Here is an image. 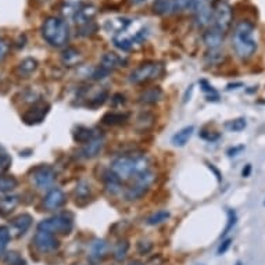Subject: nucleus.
Here are the masks:
<instances>
[{"label":"nucleus","mask_w":265,"mask_h":265,"mask_svg":"<svg viewBox=\"0 0 265 265\" xmlns=\"http://www.w3.org/2000/svg\"><path fill=\"white\" fill-rule=\"evenodd\" d=\"M246 126H247V122H246L244 118H236L225 122V128L230 132H240V131H243Z\"/></svg>","instance_id":"37"},{"label":"nucleus","mask_w":265,"mask_h":265,"mask_svg":"<svg viewBox=\"0 0 265 265\" xmlns=\"http://www.w3.org/2000/svg\"><path fill=\"white\" fill-rule=\"evenodd\" d=\"M128 250H129V243L126 240H121L118 242V244L115 246V250H114V257L117 261H124L126 258V254H128Z\"/></svg>","instance_id":"34"},{"label":"nucleus","mask_w":265,"mask_h":265,"mask_svg":"<svg viewBox=\"0 0 265 265\" xmlns=\"http://www.w3.org/2000/svg\"><path fill=\"white\" fill-rule=\"evenodd\" d=\"M74 226V221L70 215L65 214H60V215H54L52 218H46L41 222L38 223V230L42 232H48V233H68Z\"/></svg>","instance_id":"5"},{"label":"nucleus","mask_w":265,"mask_h":265,"mask_svg":"<svg viewBox=\"0 0 265 265\" xmlns=\"http://www.w3.org/2000/svg\"><path fill=\"white\" fill-rule=\"evenodd\" d=\"M250 174H251V164H247V165L243 168V171H242V176H243V178H249Z\"/></svg>","instance_id":"53"},{"label":"nucleus","mask_w":265,"mask_h":265,"mask_svg":"<svg viewBox=\"0 0 265 265\" xmlns=\"http://www.w3.org/2000/svg\"><path fill=\"white\" fill-rule=\"evenodd\" d=\"M103 181H105V186L108 193L118 195L119 192H121V179L112 172L111 169L106 171L105 175H103Z\"/></svg>","instance_id":"16"},{"label":"nucleus","mask_w":265,"mask_h":265,"mask_svg":"<svg viewBox=\"0 0 265 265\" xmlns=\"http://www.w3.org/2000/svg\"><path fill=\"white\" fill-rule=\"evenodd\" d=\"M91 185H89V182L86 181H79L77 183V186H75V190H74V193H75V197H77V200H86L89 196H91Z\"/></svg>","instance_id":"28"},{"label":"nucleus","mask_w":265,"mask_h":265,"mask_svg":"<svg viewBox=\"0 0 265 265\" xmlns=\"http://www.w3.org/2000/svg\"><path fill=\"white\" fill-rule=\"evenodd\" d=\"M243 149H244V146L232 147V149H229V150H228V156H229V157H233V156H237V153H239V152H242Z\"/></svg>","instance_id":"51"},{"label":"nucleus","mask_w":265,"mask_h":265,"mask_svg":"<svg viewBox=\"0 0 265 265\" xmlns=\"http://www.w3.org/2000/svg\"><path fill=\"white\" fill-rule=\"evenodd\" d=\"M131 20L128 18H115V20H110V21L106 24V27L108 31H112V32H117V34H122L125 32L126 28L131 25Z\"/></svg>","instance_id":"21"},{"label":"nucleus","mask_w":265,"mask_h":265,"mask_svg":"<svg viewBox=\"0 0 265 265\" xmlns=\"http://www.w3.org/2000/svg\"><path fill=\"white\" fill-rule=\"evenodd\" d=\"M236 221H237L236 212H235L233 210H228V223H226V226H225V229H223L222 236H226V235L229 233V230L233 229V226L236 225Z\"/></svg>","instance_id":"41"},{"label":"nucleus","mask_w":265,"mask_h":265,"mask_svg":"<svg viewBox=\"0 0 265 265\" xmlns=\"http://www.w3.org/2000/svg\"><path fill=\"white\" fill-rule=\"evenodd\" d=\"M107 250H108V246L106 243V240H102V239L95 240L91 247V260L92 261L103 260L107 254Z\"/></svg>","instance_id":"19"},{"label":"nucleus","mask_w":265,"mask_h":265,"mask_svg":"<svg viewBox=\"0 0 265 265\" xmlns=\"http://www.w3.org/2000/svg\"><path fill=\"white\" fill-rule=\"evenodd\" d=\"M11 165V159L7 154V152L0 146V175L3 172H6L8 169V167Z\"/></svg>","instance_id":"38"},{"label":"nucleus","mask_w":265,"mask_h":265,"mask_svg":"<svg viewBox=\"0 0 265 265\" xmlns=\"http://www.w3.org/2000/svg\"><path fill=\"white\" fill-rule=\"evenodd\" d=\"M146 265H162V258L160 256H154L153 258H150L147 261Z\"/></svg>","instance_id":"49"},{"label":"nucleus","mask_w":265,"mask_h":265,"mask_svg":"<svg viewBox=\"0 0 265 265\" xmlns=\"http://www.w3.org/2000/svg\"><path fill=\"white\" fill-rule=\"evenodd\" d=\"M10 232H8V228L6 226H0V256L3 254V251L6 250L8 242H10Z\"/></svg>","instance_id":"40"},{"label":"nucleus","mask_w":265,"mask_h":265,"mask_svg":"<svg viewBox=\"0 0 265 265\" xmlns=\"http://www.w3.org/2000/svg\"><path fill=\"white\" fill-rule=\"evenodd\" d=\"M128 117H129L128 114L112 111L105 114V117L102 118V121H103V124H106V125H119V124L125 122Z\"/></svg>","instance_id":"26"},{"label":"nucleus","mask_w":265,"mask_h":265,"mask_svg":"<svg viewBox=\"0 0 265 265\" xmlns=\"http://www.w3.org/2000/svg\"><path fill=\"white\" fill-rule=\"evenodd\" d=\"M236 265H242V263H237V264Z\"/></svg>","instance_id":"56"},{"label":"nucleus","mask_w":265,"mask_h":265,"mask_svg":"<svg viewBox=\"0 0 265 265\" xmlns=\"http://www.w3.org/2000/svg\"><path fill=\"white\" fill-rule=\"evenodd\" d=\"M133 3H136V4H139V3H143L145 0H132Z\"/></svg>","instance_id":"55"},{"label":"nucleus","mask_w":265,"mask_h":265,"mask_svg":"<svg viewBox=\"0 0 265 265\" xmlns=\"http://www.w3.org/2000/svg\"><path fill=\"white\" fill-rule=\"evenodd\" d=\"M162 72H164V65L162 64L145 63L131 72L129 82L135 85L145 84V82H149V81H153L156 78L161 77Z\"/></svg>","instance_id":"4"},{"label":"nucleus","mask_w":265,"mask_h":265,"mask_svg":"<svg viewBox=\"0 0 265 265\" xmlns=\"http://www.w3.org/2000/svg\"><path fill=\"white\" fill-rule=\"evenodd\" d=\"M223 35L221 31H218L214 27L209 31H206L204 32V35H203V42L204 45L209 48V49H219L221 48V45L223 43Z\"/></svg>","instance_id":"13"},{"label":"nucleus","mask_w":265,"mask_h":265,"mask_svg":"<svg viewBox=\"0 0 265 265\" xmlns=\"http://www.w3.org/2000/svg\"><path fill=\"white\" fill-rule=\"evenodd\" d=\"M92 138H93V132L88 128H84V126H79L77 132L74 133V139L79 142V143H88Z\"/></svg>","instance_id":"36"},{"label":"nucleus","mask_w":265,"mask_h":265,"mask_svg":"<svg viewBox=\"0 0 265 265\" xmlns=\"http://www.w3.org/2000/svg\"><path fill=\"white\" fill-rule=\"evenodd\" d=\"M197 265H204V264H197Z\"/></svg>","instance_id":"58"},{"label":"nucleus","mask_w":265,"mask_h":265,"mask_svg":"<svg viewBox=\"0 0 265 265\" xmlns=\"http://www.w3.org/2000/svg\"><path fill=\"white\" fill-rule=\"evenodd\" d=\"M133 179H135V185H139V186L149 189V186H150L154 182V179H156V175H154L153 171L147 169V171H143V172H140V174L135 175Z\"/></svg>","instance_id":"23"},{"label":"nucleus","mask_w":265,"mask_h":265,"mask_svg":"<svg viewBox=\"0 0 265 265\" xmlns=\"http://www.w3.org/2000/svg\"><path fill=\"white\" fill-rule=\"evenodd\" d=\"M124 64H125V60H122L115 53H106L105 56L102 57V67L108 71L115 70L118 67H124Z\"/></svg>","instance_id":"18"},{"label":"nucleus","mask_w":265,"mask_h":265,"mask_svg":"<svg viewBox=\"0 0 265 265\" xmlns=\"http://www.w3.org/2000/svg\"><path fill=\"white\" fill-rule=\"evenodd\" d=\"M168 218H169V212L165 211V210H161V211H157V212H154L153 215H150L147 218V225H160V223L165 222Z\"/></svg>","instance_id":"32"},{"label":"nucleus","mask_w":265,"mask_h":265,"mask_svg":"<svg viewBox=\"0 0 265 265\" xmlns=\"http://www.w3.org/2000/svg\"><path fill=\"white\" fill-rule=\"evenodd\" d=\"M42 36L46 42L54 46V48H61L68 42L70 32H68V25L63 18L58 17H49L46 18L42 25Z\"/></svg>","instance_id":"3"},{"label":"nucleus","mask_w":265,"mask_h":265,"mask_svg":"<svg viewBox=\"0 0 265 265\" xmlns=\"http://www.w3.org/2000/svg\"><path fill=\"white\" fill-rule=\"evenodd\" d=\"M195 21L199 28H204V27H207L212 22V10L210 8V6L204 4V6L196 10Z\"/></svg>","instance_id":"15"},{"label":"nucleus","mask_w":265,"mask_h":265,"mask_svg":"<svg viewBox=\"0 0 265 265\" xmlns=\"http://www.w3.org/2000/svg\"><path fill=\"white\" fill-rule=\"evenodd\" d=\"M105 146V139L102 136H93L82 149V156L85 159H95L98 157Z\"/></svg>","instance_id":"12"},{"label":"nucleus","mask_w":265,"mask_h":265,"mask_svg":"<svg viewBox=\"0 0 265 265\" xmlns=\"http://www.w3.org/2000/svg\"><path fill=\"white\" fill-rule=\"evenodd\" d=\"M20 199L18 196H6L1 202H0V214L1 215H7L13 210L15 209V206L18 204Z\"/></svg>","instance_id":"22"},{"label":"nucleus","mask_w":265,"mask_h":265,"mask_svg":"<svg viewBox=\"0 0 265 265\" xmlns=\"http://www.w3.org/2000/svg\"><path fill=\"white\" fill-rule=\"evenodd\" d=\"M108 74H110V71L106 70V68H103V67L100 65V67H98V68H95V70H93V72H92V78H93V79H96V81H100V79H105V78H107Z\"/></svg>","instance_id":"43"},{"label":"nucleus","mask_w":265,"mask_h":265,"mask_svg":"<svg viewBox=\"0 0 265 265\" xmlns=\"http://www.w3.org/2000/svg\"><path fill=\"white\" fill-rule=\"evenodd\" d=\"M34 244H35L36 249L39 251L49 253V251L56 250L57 247H58V240L52 233L38 230L35 233V236H34Z\"/></svg>","instance_id":"8"},{"label":"nucleus","mask_w":265,"mask_h":265,"mask_svg":"<svg viewBox=\"0 0 265 265\" xmlns=\"http://www.w3.org/2000/svg\"><path fill=\"white\" fill-rule=\"evenodd\" d=\"M31 225H32V216L29 214H21V215L14 218L13 222L10 223L8 232H10L11 237L22 236L31 228Z\"/></svg>","instance_id":"9"},{"label":"nucleus","mask_w":265,"mask_h":265,"mask_svg":"<svg viewBox=\"0 0 265 265\" xmlns=\"http://www.w3.org/2000/svg\"><path fill=\"white\" fill-rule=\"evenodd\" d=\"M46 112H48V108H45V107H42V108H32L24 115V121L27 124H38V122L42 121L43 117L46 115Z\"/></svg>","instance_id":"27"},{"label":"nucleus","mask_w":265,"mask_h":265,"mask_svg":"<svg viewBox=\"0 0 265 265\" xmlns=\"http://www.w3.org/2000/svg\"><path fill=\"white\" fill-rule=\"evenodd\" d=\"M204 60L209 65H219L225 61V53L219 49H209Z\"/></svg>","instance_id":"25"},{"label":"nucleus","mask_w":265,"mask_h":265,"mask_svg":"<svg viewBox=\"0 0 265 265\" xmlns=\"http://www.w3.org/2000/svg\"><path fill=\"white\" fill-rule=\"evenodd\" d=\"M253 34H254L253 22L247 20L237 22L232 38V45L236 56L242 60H249L257 52V41L254 39Z\"/></svg>","instance_id":"1"},{"label":"nucleus","mask_w":265,"mask_h":265,"mask_svg":"<svg viewBox=\"0 0 265 265\" xmlns=\"http://www.w3.org/2000/svg\"><path fill=\"white\" fill-rule=\"evenodd\" d=\"M138 251H139L142 256H145V254H147V253H150L152 251V249H153V244L150 243V242H147V240H140V242H138Z\"/></svg>","instance_id":"44"},{"label":"nucleus","mask_w":265,"mask_h":265,"mask_svg":"<svg viewBox=\"0 0 265 265\" xmlns=\"http://www.w3.org/2000/svg\"><path fill=\"white\" fill-rule=\"evenodd\" d=\"M96 31H98V25H96L93 21H91L88 22V24H84V25H79L77 34L79 36H89L93 35Z\"/></svg>","instance_id":"39"},{"label":"nucleus","mask_w":265,"mask_h":265,"mask_svg":"<svg viewBox=\"0 0 265 265\" xmlns=\"http://www.w3.org/2000/svg\"><path fill=\"white\" fill-rule=\"evenodd\" d=\"M7 50H8L7 43L4 42V41H0V61L6 57V54H7Z\"/></svg>","instance_id":"48"},{"label":"nucleus","mask_w":265,"mask_h":265,"mask_svg":"<svg viewBox=\"0 0 265 265\" xmlns=\"http://www.w3.org/2000/svg\"><path fill=\"white\" fill-rule=\"evenodd\" d=\"M153 10L154 13L159 15L172 13V1L171 0H156L153 4Z\"/></svg>","instance_id":"29"},{"label":"nucleus","mask_w":265,"mask_h":265,"mask_svg":"<svg viewBox=\"0 0 265 265\" xmlns=\"http://www.w3.org/2000/svg\"><path fill=\"white\" fill-rule=\"evenodd\" d=\"M96 14H98V8L95 7L93 4H85V6H81L75 10L74 21L78 25H84V24L91 22Z\"/></svg>","instance_id":"11"},{"label":"nucleus","mask_w":265,"mask_h":265,"mask_svg":"<svg viewBox=\"0 0 265 265\" xmlns=\"http://www.w3.org/2000/svg\"><path fill=\"white\" fill-rule=\"evenodd\" d=\"M193 132H195V126L193 125L182 128L181 131H178L172 136V145L176 147H183L190 140V138L193 136Z\"/></svg>","instance_id":"17"},{"label":"nucleus","mask_w":265,"mask_h":265,"mask_svg":"<svg viewBox=\"0 0 265 265\" xmlns=\"http://www.w3.org/2000/svg\"><path fill=\"white\" fill-rule=\"evenodd\" d=\"M65 203V195L60 188H53L50 189L48 192V195L45 196V200H43V206L45 209L49 210H58L61 206Z\"/></svg>","instance_id":"10"},{"label":"nucleus","mask_w":265,"mask_h":265,"mask_svg":"<svg viewBox=\"0 0 265 265\" xmlns=\"http://www.w3.org/2000/svg\"><path fill=\"white\" fill-rule=\"evenodd\" d=\"M61 60H63L64 65H67V67H75V65L81 63L82 56H81V53L77 49L67 48L63 52V54H61Z\"/></svg>","instance_id":"20"},{"label":"nucleus","mask_w":265,"mask_h":265,"mask_svg":"<svg viewBox=\"0 0 265 265\" xmlns=\"http://www.w3.org/2000/svg\"><path fill=\"white\" fill-rule=\"evenodd\" d=\"M183 10H190V0H174L172 1V13H179Z\"/></svg>","instance_id":"42"},{"label":"nucleus","mask_w":265,"mask_h":265,"mask_svg":"<svg viewBox=\"0 0 265 265\" xmlns=\"http://www.w3.org/2000/svg\"><path fill=\"white\" fill-rule=\"evenodd\" d=\"M202 138L203 139H206V140H210V142H212V140H216L218 138H219V135L218 133H206V132H203L202 133Z\"/></svg>","instance_id":"50"},{"label":"nucleus","mask_w":265,"mask_h":265,"mask_svg":"<svg viewBox=\"0 0 265 265\" xmlns=\"http://www.w3.org/2000/svg\"><path fill=\"white\" fill-rule=\"evenodd\" d=\"M36 68H38V61L32 57H28V58L22 60L20 65H18V74L22 75V77H28Z\"/></svg>","instance_id":"24"},{"label":"nucleus","mask_w":265,"mask_h":265,"mask_svg":"<svg viewBox=\"0 0 265 265\" xmlns=\"http://www.w3.org/2000/svg\"><path fill=\"white\" fill-rule=\"evenodd\" d=\"M72 265H84V264H72Z\"/></svg>","instance_id":"57"},{"label":"nucleus","mask_w":265,"mask_h":265,"mask_svg":"<svg viewBox=\"0 0 265 265\" xmlns=\"http://www.w3.org/2000/svg\"><path fill=\"white\" fill-rule=\"evenodd\" d=\"M264 206H265V202H264Z\"/></svg>","instance_id":"59"},{"label":"nucleus","mask_w":265,"mask_h":265,"mask_svg":"<svg viewBox=\"0 0 265 265\" xmlns=\"http://www.w3.org/2000/svg\"><path fill=\"white\" fill-rule=\"evenodd\" d=\"M17 185H18V181L14 176H1L0 175V192L1 193L11 192L13 189L17 188Z\"/></svg>","instance_id":"30"},{"label":"nucleus","mask_w":265,"mask_h":265,"mask_svg":"<svg viewBox=\"0 0 265 265\" xmlns=\"http://www.w3.org/2000/svg\"><path fill=\"white\" fill-rule=\"evenodd\" d=\"M162 96H164L162 89L159 86H153V88H149V89L140 93L139 102L145 103V105H154V103H159Z\"/></svg>","instance_id":"14"},{"label":"nucleus","mask_w":265,"mask_h":265,"mask_svg":"<svg viewBox=\"0 0 265 265\" xmlns=\"http://www.w3.org/2000/svg\"><path fill=\"white\" fill-rule=\"evenodd\" d=\"M111 169L119 179H129L135 175L150 169V160L145 154H131L121 156L111 162Z\"/></svg>","instance_id":"2"},{"label":"nucleus","mask_w":265,"mask_h":265,"mask_svg":"<svg viewBox=\"0 0 265 265\" xmlns=\"http://www.w3.org/2000/svg\"><path fill=\"white\" fill-rule=\"evenodd\" d=\"M125 100H124V96L122 95H114V98H112V105L117 106L119 103H124Z\"/></svg>","instance_id":"52"},{"label":"nucleus","mask_w":265,"mask_h":265,"mask_svg":"<svg viewBox=\"0 0 265 265\" xmlns=\"http://www.w3.org/2000/svg\"><path fill=\"white\" fill-rule=\"evenodd\" d=\"M112 42H114V45H115L118 49L122 50V52H128V50L132 49L133 46L132 38H128V36H122V35L114 36Z\"/></svg>","instance_id":"33"},{"label":"nucleus","mask_w":265,"mask_h":265,"mask_svg":"<svg viewBox=\"0 0 265 265\" xmlns=\"http://www.w3.org/2000/svg\"><path fill=\"white\" fill-rule=\"evenodd\" d=\"M147 188H143V186H139V185H133L132 188H129L126 190L125 199L126 200H138L142 196H145L147 193Z\"/></svg>","instance_id":"31"},{"label":"nucleus","mask_w":265,"mask_h":265,"mask_svg":"<svg viewBox=\"0 0 265 265\" xmlns=\"http://www.w3.org/2000/svg\"><path fill=\"white\" fill-rule=\"evenodd\" d=\"M6 260H7L8 263H11V265H17V264L25 265V263L22 261L21 257H20V256H18L17 253H10Z\"/></svg>","instance_id":"45"},{"label":"nucleus","mask_w":265,"mask_h":265,"mask_svg":"<svg viewBox=\"0 0 265 265\" xmlns=\"http://www.w3.org/2000/svg\"><path fill=\"white\" fill-rule=\"evenodd\" d=\"M153 121L154 117L152 114H149V112H142L138 119H136V125L139 128L140 131H145L147 128H150V126L153 125Z\"/></svg>","instance_id":"35"},{"label":"nucleus","mask_w":265,"mask_h":265,"mask_svg":"<svg viewBox=\"0 0 265 265\" xmlns=\"http://www.w3.org/2000/svg\"><path fill=\"white\" fill-rule=\"evenodd\" d=\"M56 175L54 168H52L50 165H41L32 171V182L35 183L38 189L46 190L53 186V183L56 181Z\"/></svg>","instance_id":"7"},{"label":"nucleus","mask_w":265,"mask_h":265,"mask_svg":"<svg viewBox=\"0 0 265 265\" xmlns=\"http://www.w3.org/2000/svg\"><path fill=\"white\" fill-rule=\"evenodd\" d=\"M230 243H232V239H226V240H223L222 243L219 244V247H218V250H216V254L218 256H222V254H225L226 251H228V249L230 247Z\"/></svg>","instance_id":"46"},{"label":"nucleus","mask_w":265,"mask_h":265,"mask_svg":"<svg viewBox=\"0 0 265 265\" xmlns=\"http://www.w3.org/2000/svg\"><path fill=\"white\" fill-rule=\"evenodd\" d=\"M232 20H233V11L232 7L226 1H221L215 10L212 11V24L214 28L221 31L222 34H225L232 25Z\"/></svg>","instance_id":"6"},{"label":"nucleus","mask_w":265,"mask_h":265,"mask_svg":"<svg viewBox=\"0 0 265 265\" xmlns=\"http://www.w3.org/2000/svg\"><path fill=\"white\" fill-rule=\"evenodd\" d=\"M106 99H107V92H102V93H100V95H98L96 98L92 99L91 105L95 106V107H96V106L103 105V103L106 102Z\"/></svg>","instance_id":"47"},{"label":"nucleus","mask_w":265,"mask_h":265,"mask_svg":"<svg viewBox=\"0 0 265 265\" xmlns=\"http://www.w3.org/2000/svg\"><path fill=\"white\" fill-rule=\"evenodd\" d=\"M129 265H143V264H142V263H139V261H132V263H131Z\"/></svg>","instance_id":"54"}]
</instances>
